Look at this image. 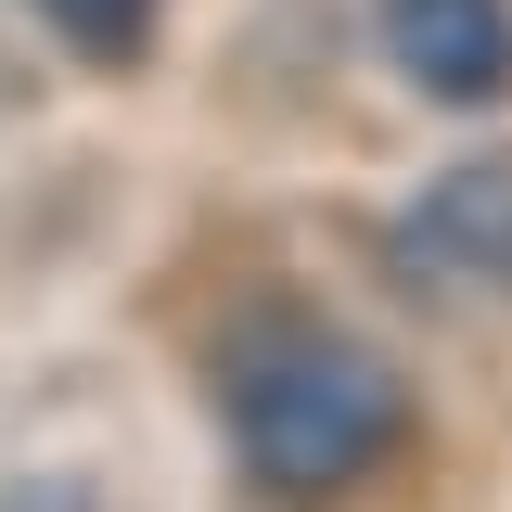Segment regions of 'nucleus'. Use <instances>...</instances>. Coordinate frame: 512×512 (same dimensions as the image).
Listing matches in <instances>:
<instances>
[{
    "label": "nucleus",
    "mask_w": 512,
    "mask_h": 512,
    "mask_svg": "<svg viewBox=\"0 0 512 512\" xmlns=\"http://www.w3.org/2000/svg\"><path fill=\"white\" fill-rule=\"evenodd\" d=\"M0 512H103L90 474H0Z\"/></svg>",
    "instance_id": "39448f33"
},
{
    "label": "nucleus",
    "mask_w": 512,
    "mask_h": 512,
    "mask_svg": "<svg viewBox=\"0 0 512 512\" xmlns=\"http://www.w3.org/2000/svg\"><path fill=\"white\" fill-rule=\"evenodd\" d=\"M397 269L423 295H512V154H461L410 192Z\"/></svg>",
    "instance_id": "f03ea898"
},
{
    "label": "nucleus",
    "mask_w": 512,
    "mask_h": 512,
    "mask_svg": "<svg viewBox=\"0 0 512 512\" xmlns=\"http://www.w3.org/2000/svg\"><path fill=\"white\" fill-rule=\"evenodd\" d=\"M39 26H52L64 52H90V64H128L141 39H154V0H26Z\"/></svg>",
    "instance_id": "20e7f679"
},
{
    "label": "nucleus",
    "mask_w": 512,
    "mask_h": 512,
    "mask_svg": "<svg viewBox=\"0 0 512 512\" xmlns=\"http://www.w3.org/2000/svg\"><path fill=\"white\" fill-rule=\"evenodd\" d=\"M384 64L448 103V116H500L512 103V0H384Z\"/></svg>",
    "instance_id": "7ed1b4c3"
},
{
    "label": "nucleus",
    "mask_w": 512,
    "mask_h": 512,
    "mask_svg": "<svg viewBox=\"0 0 512 512\" xmlns=\"http://www.w3.org/2000/svg\"><path fill=\"white\" fill-rule=\"evenodd\" d=\"M218 436L282 500H346L410 448V372L346 320H256L218 346Z\"/></svg>",
    "instance_id": "f257e3e1"
}]
</instances>
